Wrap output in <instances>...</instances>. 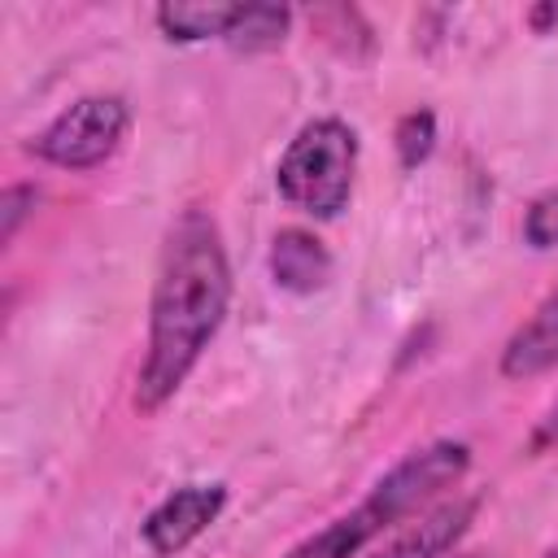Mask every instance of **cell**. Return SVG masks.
I'll return each instance as SVG.
<instances>
[{"label": "cell", "instance_id": "277c9868", "mask_svg": "<svg viewBox=\"0 0 558 558\" xmlns=\"http://www.w3.org/2000/svg\"><path fill=\"white\" fill-rule=\"evenodd\" d=\"M227 506V488L222 484H183L174 493H166L140 523L144 545L157 558H174L183 554Z\"/></svg>", "mask_w": 558, "mask_h": 558}, {"label": "cell", "instance_id": "5bb4252c", "mask_svg": "<svg viewBox=\"0 0 558 558\" xmlns=\"http://www.w3.org/2000/svg\"><path fill=\"white\" fill-rule=\"evenodd\" d=\"M527 22H532V31H541V35H545V31L558 22V4H536V9L527 13Z\"/></svg>", "mask_w": 558, "mask_h": 558}, {"label": "cell", "instance_id": "3957f363", "mask_svg": "<svg viewBox=\"0 0 558 558\" xmlns=\"http://www.w3.org/2000/svg\"><path fill=\"white\" fill-rule=\"evenodd\" d=\"M126 126L131 109L122 96H78L31 140V153L57 170H96L122 148Z\"/></svg>", "mask_w": 558, "mask_h": 558}, {"label": "cell", "instance_id": "ba28073f", "mask_svg": "<svg viewBox=\"0 0 558 558\" xmlns=\"http://www.w3.org/2000/svg\"><path fill=\"white\" fill-rule=\"evenodd\" d=\"M558 366V288L532 310V318L506 340L501 349V375L506 379H532Z\"/></svg>", "mask_w": 558, "mask_h": 558}, {"label": "cell", "instance_id": "9a60e30c", "mask_svg": "<svg viewBox=\"0 0 558 558\" xmlns=\"http://www.w3.org/2000/svg\"><path fill=\"white\" fill-rule=\"evenodd\" d=\"M558 440V405H554V414L536 427V436H532V449H545V445H554Z\"/></svg>", "mask_w": 558, "mask_h": 558}, {"label": "cell", "instance_id": "8fae6325", "mask_svg": "<svg viewBox=\"0 0 558 558\" xmlns=\"http://www.w3.org/2000/svg\"><path fill=\"white\" fill-rule=\"evenodd\" d=\"M392 140H397V157H401L405 170H414L418 161H427V153L436 144V118H432V109H410L397 122Z\"/></svg>", "mask_w": 558, "mask_h": 558}, {"label": "cell", "instance_id": "30bf717a", "mask_svg": "<svg viewBox=\"0 0 558 558\" xmlns=\"http://www.w3.org/2000/svg\"><path fill=\"white\" fill-rule=\"evenodd\" d=\"M292 26V9L288 4H240L231 31H227V44L235 52H270L283 44Z\"/></svg>", "mask_w": 558, "mask_h": 558}, {"label": "cell", "instance_id": "9c48e42d", "mask_svg": "<svg viewBox=\"0 0 558 558\" xmlns=\"http://www.w3.org/2000/svg\"><path fill=\"white\" fill-rule=\"evenodd\" d=\"M235 13H240V4H227V0H201V4H192V0H179V4H157V26H161V35L166 39H179V44H196V39H227V31H231V22H235Z\"/></svg>", "mask_w": 558, "mask_h": 558}, {"label": "cell", "instance_id": "8992f818", "mask_svg": "<svg viewBox=\"0 0 558 558\" xmlns=\"http://www.w3.org/2000/svg\"><path fill=\"white\" fill-rule=\"evenodd\" d=\"M401 527L397 514L384 506V497L371 488L349 514H336L327 527H318L314 536H305L301 545H292L283 558H357L371 541H379L384 532Z\"/></svg>", "mask_w": 558, "mask_h": 558}, {"label": "cell", "instance_id": "2e32d148", "mask_svg": "<svg viewBox=\"0 0 558 558\" xmlns=\"http://www.w3.org/2000/svg\"><path fill=\"white\" fill-rule=\"evenodd\" d=\"M545 558H558V545H554V549H549V554H545Z\"/></svg>", "mask_w": 558, "mask_h": 558}, {"label": "cell", "instance_id": "4fadbf2b", "mask_svg": "<svg viewBox=\"0 0 558 558\" xmlns=\"http://www.w3.org/2000/svg\"><path fill=\"white\" fill-rule=\"evenodd\" d=\"M31 209H35V187H26V183H17L0 196V244H9L17 235V227Z\"/></svg>", "mask_w": 558, "mask_h": 558}, {"label": "cell", "instance_id": "e0dca14e", "mask_svg": "<svg viewBox=\"0 0 558 558\" xmlns=\"http://www.w3.org/2000/svg\"><path fill=\"white\" fill-rule=\"evenodd\" d=\"M445 558H453V554H445Z\"/></svg>", "mask_w": 558, "mask_h": 558}, {"label": "cell", "instance_id": "7a4b0ae2", "mask_svg": "<svg viewBox=\"0 0 558 558\" xmlns=\"http://www.w3.org/2000/svg\"><path fill=\"white\" fill-rule=\"evenodd\" d=\"M353 170H357L353 126L340 118H314L288 140L275 166V187L292 209L310 218H336L349 205Z\"/></svg>", "mask_w": 558, "mask_h": 558}, {"label": "cell", "instance_id": "6da1fadb", "mask_svg": "<svg viewBox=\"0 0 558 558\" xmlns=\"http://www.w3.org/2000/svg\"><path fill=\"white\" fill-rule=\"evenodd\" d=\"M231 305V266L218 222L205 209H183L166 235L153 301L148 349L135 375V410L157 414L192 375Z\"/></svg>", "mask_w": 558, "mask_h": 558}, {"label": "cell", "instance_id": "7c38bea8", "mask_svg": "<svg viewBox=\"0 0 558 558\" xmlns=\"http://www.w3.org/2000/svg\"><path fill=\"white\" fill-rule=\"evenodd\" d=\"M523 240L532 248H554L558 244V187L532 201V209L523 218Z\"/></svg>", "mask_w": 558, "mask_h": 558}, {"label": "cell", "instance_id": "52a82bcc", "mask_svg": "<svg viewBox=\"0 0 558 558\" xmlns=\"http://www.w3.org/2000/svg\"><path fill=\"white\" fill-rule=\"evenodd\" d=\"M266 266H270V279L296 296H310V292L327 288V279H331V253L323 248V240L314 231H301V227H283L275 235Z\"/></svg>", "mask_w": 558, "mask_h": 558}, {"label": "cell", "instance_id": "5b68a950", "mask_svg": "<svg viewBox=\"0 0 558 558\" xmlns=\"http://www.w3.org/2000/svg\"><path fill=\"white\" fill-rule=\"evenodd\" d=\"M480 510V497H445L427 506L423 514L405 519L388 545H379L371 558H445L466 536L471 519Z\"/></svg>", "mask_w": 558, "mask_h": 558}]
</instances>
